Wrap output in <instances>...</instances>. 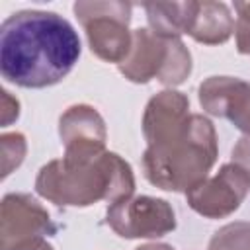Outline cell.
Listing matches in <instances>:
<instances>
[{
	"instance_id": "1",
	"label": "cell",
	"mask_w": 250,
	"mask_h": 250,
	"mask_svg": "<svg viewBox=\"0 0 250 250\" xmlns=\"http://www.w3.org/2000/svg\"><path fill=\"white\" fill-rule=\"evenodd\" d=\"M72 23L47 10H20L0 27V72L20 88H49L64 80L80 59Z\"/></svg>"
},
{
	"instance_id": "2",
	"label": "cell",
	"mask_w": 250,
	"mask_h": 250,
	"mask_svg": "<svg viewBox=\"0 0 250 250\" xmlns=\"http://www.w3.org/2000/svg\"><path fill=\"white\" fill-rule=\"evenodd\" d=\"M35 191L61 207H90L98 201L111 205L133 197L135 176L131 164L117 152L64 154L41 166Z\"/></svg>"
},
{
	"instance_id": "3",
	"label": "cell",
	"mask_w": 250,
	"mask_h": 250,
	"mask_svg": "<svg viewBox=\"0 0 250 250\" xmlns=\"http://www.w3.org/2000/svg\"><path fill=\"white\" fill-rule=\"evenodd\" d=\"M217 154L219 146L213 123L201 113H191L180 133L158 145H146L143 172L160 189L188 193L209 176Z\"/></svg>"
},
{
	"instance_id": "4",
	"label": "cell",
	"mask_w": 250,
	"mask_h": 250,
	"mask_svg": "<svg viewBox=\"0 0 250 250\" xmlns=\"http://www.w3.org/2000/svg\"><path fill=\"white\" fill-rule=\"evenodd\" d=\"M117 66L135 84H146L156 78L160 84L174 88L191 74V53L180 37H160L148 27H139L133 31L127 59Z\"/></svg>"
},
{
	"instance_id": "5",
	"label": "cell",
	"mask_w": 250,
	"mask_h": 250,
	"mask_svg": "<svg viewBox=\"0 0 250 250\" xmlns=\"http://www.w3.org/2000/svg\"><path fill=\"white\" fill-rule=\"evenodd\" d=\"M72 10L86 31L90 51L105 62L121 64L133 45V31H129L133 6L121 0H94L76 2Z\"/></svg>"
},
{
	"instance_id": "6",
	"label": "cell",
	"mask_w": 250,
	"mask_h": 250,
	"mask_svg": "<svg viewBox=\"0 0 250 250\" xmlns=\"http://www.w3.org/2000/svg\"><path fill=\"white\" fill-rule=\"evenodd\" d=\"M57 232L49 211L29 193H8L0 209V248L33 250Z\"/></svg>"
},
{
	"instance_id": "7",
	"label": "cell",
	"mask_w": 250,
	"mask_h": 250,
	"mask_svg": "<svg viewBox=\"0 0 250 250\" xmlns=\"http://www.w3.org/2000/svg\"><path fill=\"white\" fill-rule=\"evenodd\" d=\"M105 221L121 238H160L176 229L172 205L150 195H133L107 205Z\"/></svg>"
},
{
	"instance_id": "8",
	"label": "cell",
	"mask_w": 250,
	"mask_h": 250,
	"mask_svg": "<svg viewBox=\"0 0 250 250\" xmlns=\"http://www.w3.org/2000/svg\"><path fill=\"white\" fill-rule=\"evenodd\" d=\"M250 191L248 174L234 162L223 164L215 176H207L199 186L186 193L188 205L207 219L232 215Z\"/></svg>"
},
{
	"instance_id": "9",
	"label": "cell",
	"mask_w": 250,
	"mask_h": 250,
	"mask_svg": "<svg viewBox=\"0 0 250 250\" xmlns=\"http://www.w3.org/2000/svg\"><path fill=\"white\" fill-rule=\"evenodd\" d=\"M59 137L64 146V154H100L105 150L107 129L96 107L88 104H74L59 119Z\"/></svg>"
},
{
	"instance_id": "10",
	"label": "cell",
	"mask_w": 250,
	"mask_h": 250,
	"mask_svg": "<svg viewBox=\"0 0 250 250\" xmlns=\"http://www.w3.org/2000/svg\"><path fill=\"white\" fill-rule=\"evenodd\" d=\"M189 115V100L186 94L170 88L152 96L143 113V135L146 145H158L180 133Z\"/></svg>"
},
{
	"instance_id": "11",
	"label": "cell",
	"mask_w": 250,
	"mask_h": 250,
	"mask_svg": "<svg viewBox=\"0 0 250 250\" xmlns=\"http://www.w3.org/2000/svg\"><path fill=\"white\" fill-rule=\"evenodd\" d=\"M248 90L250 82H244L236 76H209L199 84L197 96L203 111L230 121Z\"/></svg>"
},
{
	"instance_id": "12",
	"label": "cell",
	"mask_w": 250,
	"mask_h": 250,
	"mask_svg": "<svg viewBox=\"0 0 250 250\" xmlns=\"http://www.w3.org/2000/svg\"><path fill=\"white\" fill-rule=\"evenodd\" d=\"M199 2H148L145 4L150 31L160 37H180L189 33Z\"/></svg>"
},
{
	"instance_id": "13",
	"label": "cell",
	"mask_w": 250,
	"mask_h": 250,
	"mask_svg": "<svg viewBox=\"0 0 250 250\" xmlns=\"http://www.w3.org/2000/svg\"><path fill=\"white\" fill-rule=\"evenodd\" d=\"M234 31V18L230 8L223 2L203 0L197 6L193 25L189 29V37L203 45H221L229 41Z\"/></svg>"
},
{
	"instance_id": "14",
	"label": "cell",
	"mask_w": 250,
	"mask_h": 250,
	"mask_svg": "<svg viewBox=\"0 0 250 250\" xmlns=\"http://www.w3.org/2000/svg\"><path fill=\"white\" fill-rule=\"evenodd\" d=\"M207 250H250V223L234 221L221 227L209 240Z\"/></svg>"
},
{
	"instance_id": "15",
	"label": "cell",
	"mask_w": 250,
	"mask_h": 250,
	"mask_svg": "<svg viewBox=\"0 0 250 250\" xmlns=\"http://www.w3.org/2000/svg\"><path fill=\"white\" fill-rule=\"evenodd\" d=\"M0 145H2V178H6L12 170H16L23 162L27 143L21 133L14 131V133H4L0 137Z\"/></svg>"
},
{
	"instance_id": "16",
	"label": "cell",
	"mask_w": 250,
	"mask_h": 250,
	"mask_svg": "<svg viewBox=\"0 0 250 250\" xmlns=\"http://www.w3.org/2000/svg\"><path fill=\"white\" fill-rule=\"evenodd\" d=\"M234 37L240 55H250V2H234Z\"/></svg>"
},
{
	"instance_id": "17",
	"label": "cell",
	"mask_w": 250,
	"mask_h": 250,
	"mask_svg": "<svg viewBox=\"0 0 250 250\" xmlns=\"http://www.w3.org/2000/svg\"><path fill=\"white\" fill-rule=\"evenodd\" d=\"M232 162L240 166L250 178V135H242L232 146Z\"/></svg>"
},
{
	"instance_id": "18",
	"label": "cell",
	"mask_w": 250,
	"mask_h": 250,
	"mask_svg": "<svg viewBox=\"0 0 250 250\" xmlns=\"http://www.w3.org/2000/svg\"><path fill=\"white\" fill-rule=\"evenodd\" d=\"M2 102H4V109H2V125H10L14 119H18L20 115V102H16L12 107V96L8 90H2Z\"/></svg>"
},
{
	"instance_id": "19",
	"label": "cell",
	"mask_w": 250,
	"mask_h": 250,
	"mask_svg": "<svg viewBox=\"0 0 250 250\" xmlns=\"http://www.w3.org/2000/svg\"><path fill=\"white\" fill-rule=\"evenodd\" d=\"M135 250H176V248H172L170 244H164V242H150V244H143Z\"/></svg>"
},
{
	"instance_id": "20",
	"label": "cell",
	"mask_w": 250,
	"mask_h": 250,
	"mask_svg": "<svg viewBox=\"0 0 250 250\" xmlns=\"http://www.w3.org/2000/svg\"><path fill=\"white\" fill-rule=\"evenodd\" d=\"M33 250H53V246H51V244L45 240V242H41V244H39L37 248H33Z\"/></svg>"
}]
</instances>
